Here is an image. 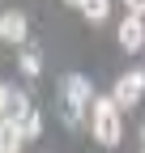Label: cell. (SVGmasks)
<instances>
[{
	"label": "cell",
	"instance_id": "obj_6",
	"mask_svg": "<svg viewBox=\"0 0 145 153\" xmlns=\"http://www.w3.org/2000/svg\"><path fill=\"white\" fill-rule=\"evenodd\" d=\"M26 136H22V128H17L13 119H0V153H22Z\"/></svg>",
	"mask_w": 145,
	"mask_h": 153
},
{
	"label": "cell",
	"instance_id": "obj_9",
	"mask_svg": "<svg viewBox=\"0 0 145 153\" xmlns=\"http://www.w3.org/2000/svg\"><path fill=\"white\" fill-rule=\"evenodd\" d=\"M17 128H22V136H26V140H34V136L43 132V115H39V111H30V115H26V119L17 123Z\"/></svg>",
	"mask_w": 145,
	"mask_h": 153
},
{
	"label": "cell",
	"instance_id": "obj_5",
	"mask_svg": "<svg viewBox=\"0 0 145 153\" xmlns=\"http://www.w3.org/2000/svg\"><path fill=\"white\" fill-rule=\"evenodd\" d=\"M120 47H124V51H141V47H145L141 17H124V22H120Z\"/></svg>",
	"mask_w": 145,
	"mask_h": 153
},
{
	"label": "cell",
	"instance_id": "obj_13",
	"mask_svg": "<svg viewBox=\"0 0 145 153\" xmlns=\"http://www.w3.org/2000/svg\"><path fill=\"white\" fill-rule=\"evenodd\" d=\"M141 145H145V128H141Z\"/></svg>",
	"mask_w": 145,
	"mask_h": 153
},
{
	"label": "cell",
	"instance_id": "obj_1",
	"mask_svg": "<svg viewBox=\"0 0 145 153\" xmlns=\"http://www.w3.org/2000/svg\"><path fill=\"white\" fill-rule=\"evenodd\" d=\"M90 115H94V119H90V128H94L98 145L115 149V145H120V136H124V123H120V106H115L111 98H94Z\"/></svg>",
	"mask_w": 145,
	"mask_h": 153
},
{
	"label": "cell",
	"instance_id": "obj_7",
	"mask_svg": "<svg viewBox=\"0 0 145 153\" xmlns=\"http://www.w3.org/2000/svg\"><path fill=\"white\" fill-rule=\"evenodd\" d=\"M30 111H34V106H30V98H26L22 89H13V98H9V111H4V119H13V123H22V119H26Z\"/></svg>",
	"mask_w": 145,
	"mask_h": 153
},
{
	"label": "cell",
	"instance_id": "obj_10",
	"mask_svg": "<svg viewBox=\"0 0 145 153\" xmlns=\"http://www.w3.org/2000/svg\"><path fill=\"white\" fill-rule=\"evenodd\" d=\"M17 68H22L26 76H39V68H43V60H39V51H22V60H17Z\"/></svg>",
	"mask_w": 145,
	"mask_h": 153
},
{
	"label": "cell",
	"instance_id": "obj_3",
	"mask_svg": "<svg viewBox=\"0 0 145 153\" xmlns=\"http://www.w3.org/2000/svg\"><path fill=\"white\" fill-rule=\"evenodd\" d=\"M141 94H145V68L124 72V76H120L115 89H111V102H115L120 111H128V106H137V102H141Z\"/></svg>",
	"mask_w": 145,
	"mask_h": 153
},
{
	"label": "cell",
	"instance_id": "obj_4",
	"mask_svg": "<svg viewBox=\"0 0 145 153\" xmlns=\"http://www.w3.org/2000/svg\"><path fill=\"white\" fill-rule=\"evenodd\" d=\"M26 30H30V22H26V13H22V9H4V13H0V38L22 43Z\"/></svg>",
	"mask_w": 145,
	"mask_h": 153
},
{
	"label": "cell",
	"instance_id": "obj_2",
	"mask_svg": "<svg viewBox=\"0 0 145 153\" xmlns=\"http://www.w3.org/2000/svg\"><path fill=\"white\" fill-rule=\"evenodd\" d=\"M60 98H64V106L68 111H85V106H94V85H90V76H81V72H68L64 81H60Z\"/></svg>",
	"mask_w": 145,
	"mask_h": 153
},
{
	"label": "cell",
	"instance_id": "obj_8",
	"mask_svg": "<svg viewBox=\"0 0 145 153\" xmlns=\"http://www.w3.org/2000/svg\"><path fill=\"white\" fill-rule=\"evenodd\" d=\"M77 9L90 17V22H107V13H111V4H107V0H81Z\"/></svg>",
	"mask_w": 145,
	"mask_h": 153
},
{
	"label": "cell",
	"instance_id": "obj_11",
	"mask_svg": "<svg viewBox=\"0 0 145 153\" xmlns=\"http://www.w3.org/2000/svg\"><path fill=\"white\" fill-rule=\"evenodd\" d=\"M9 98H13V89L0 81V119H4V111H9Z\"/></svg>",
	"mask_w": 145,
	"mask_h": 153
},
{
	"label": "cell",
	"instance_id": "obj_12",
	"mask_svg": "<svg viewBox=\"0 0 145 153\" xmlns=\"http://www.w3.org/2000/svg\"><path fill=\"white\" fill-rule=\"evenodd\" d=\"M128 17H145V0H128Z\"/></svg>",
	"mask_w": 145,
	"mask_h": 153
}]
</instances>
